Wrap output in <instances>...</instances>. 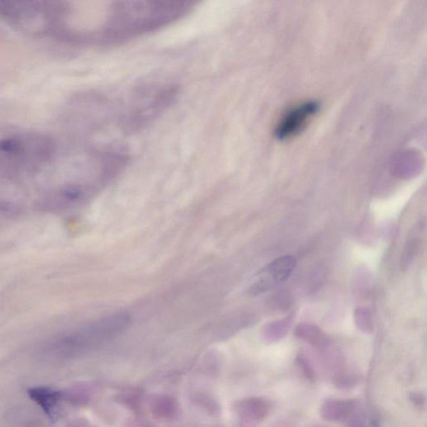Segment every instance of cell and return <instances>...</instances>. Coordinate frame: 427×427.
<instances>
[{
	"instance_id": "1",
	"label": "cell",
	"mask_w": 427,
	"mask_h": 427,
	"mask_svg": "<svg viewBox=\"0 0 427 427\" xmlns=\"http://www.w3.org/2000/svg\"><path fill=\"white\" fill-rule=\"evenodd\" d=\"M55 144L48 136L18 134L0 139V171L8 176L30 173L55 156Z\"/></svg>"
},
{
	"instance_id": "2",
	"label": "cell",
	"mask_w": 427,
	"mask_h": 427,
	"mask_svg": "<svg viewBox=\"0 0 427 427\" xmlns=\"http://www.w3.org/2000/svg\"><path fill=\"white\" fill-rule=\"evenodd\" d=\"M130 317L118 313L107 317L50 343L47 354L55 358L83 353L110 341L128 326Z\"/></svg>"
},
{
	"instance_id": "3",
	"label": "cell",
	"mask_w": 427,
	"mask_h": 427,
	"mask_svg": "<svg viewBox=\"0 0 427 427\" xmlns=\"http://www.w3.org/2000/svg\"><path fill=\"white\" fill-rule=\"evenodd\" d=\"M177 95V89L171 87L159 91L149 100L136 103L122 117V128L132 133L147 127L173 105Z\"/></svg>"
},
{
	"instance_id": "4",
	"label": "cell",
	"mask_w": 427,
	"mask_h": 427,
	"mask_svg": "<svg viewBox=\"0 0 427 427\" xmlns=\"http://www.w3.org/2000/svg\"><path fill=\"white\" fill-rule=\"evenodd\" d=\"M295 264L297 261L292 256H281L271 261L257 272L249 287V294L256 297L283 283L292 274Z\"/></svg>"
},
{
	"instance_id": "5",
	"label": "cell",
	"mask_w": 427,
	"mask_h": 427,
	"mask_svg": "<svg viewBox=\"0 0 427 427\" xmlns=\"http://www.w3.org/2000/svg\"><path fill=\"white\" fill-rule=\"evenodd\" d=\"M319 107L317 102L307 101L289 110L275 129V137L285 140L298 134L304 128L311 117L316 114Z\"/></svg>"
},
{
	"instance_id": "6",
	"label": "cell",
	"mask_w": 427,
	"mask_h": 427,
	"mask_svg": "<svg viewBox=\"0 0 427 427\" xmlns=\"http://www.w3.org/2000/svg\"><path fill=\"white\" fill-rule=\"evenodd\" d=\"M363 411L358 401L347 399H329L323 402L320 409L323 419L346 421L350 426H358Z\"/></svg>"
},
{
	"instance_id": "7",
	"label": "cell",
	"mask_w": 427,
	"mask_h": 427,
	"mask_svg": "<svg viewBox=\"0 0 427 427\" xmlns=\"http://www.w3.org/2000/svg\"><path fill=\"white\" fill-rule=\"evenodd\" d=\"M29 395L50 419L55 420L60 402L64 400V394L52 388L38 387L32 389Z\"/></svg>"
},
{
	"instance_id": "8",
	"label": "cell",
	"mask_w": 427,
	"mask_h": 427,
	"mask_svg": "<svg viewBox=\"0 0 427 427\" xmlns=\"http://www.w3.org/2000/svg\"><path fill=\"white\" fill-rule=\"evenodd\" d=\"M271 405L266 399L249 398L237 403V411L244 421L258 422L264 420L271 411Z\"/></svg>"
},
{
	"instance_id": "9",
	"label": "cell",
	"mask_w": 427,
	"mask_h": 427,
	"mask_svg": "<svg viewBox=\"0 0 427 427\" xmlns=\"http://www.w3.org/2000/svg\"><path fill=\"white\" fill-rule=\"evenodd\" d=\"M295 336L316 348H326L331 344L330 337L320 327L309 323H302L295 327Z\"/></svg>"
},
{
	"instance_id": "10",
	"label": "cell",
	"mask_w": 427,
	"mask_h": 427,
	"mask_svg": "<svg viewBox=\"0 0 427 427\" xmlns=\"http://www.w3.org/2000/svg\"><path fill=\"white\" fill-rule=\"evenodd\" d=\"M293 320L294 315H290L280 320L267 323L262 329L263 339L267 343H275L283 340L292 327Z\"/></svg>"
},
{
	"instance_id": "11",
	"label": "cell",
	"mask_w": 427,
	"mask_h": 427,
	"mask_svg": "<svg viewBox=\"0 0 427 427\" xmlns=\"http://www.w3.org/2000/svg\"><path fill=\"white\" fill-rule=\"evenodd\" d=\"M354 321L356 327L365 334H370L374 331V321L372 313L368 308L360 307L355 309Z\"/></svg>"
},
{
	"instance_id": "12",
	"label": "cell",
	"mask_w": 427,
	"mask_h": 427,
	"mask_svg": "<svg viewBox=\"0 0 427 427\" xmlns=\"http://www.w3.org/2000/svg\"><path fill=\"white\" fill-rule=\"evenodd\" d=\"M333 381L338 388L349 389L353 388L359 382V379L353 374L340 373L333 378Z\"/></svg>"
},
{
	"instance_id": "13",
	"label": "cell",
	"mask_w": 427,
	"mask_h": 427,
	"mask_svg": "<svg viewBox=\"0 0 427 427\" xmlns=\"http://www.w3.org/2000/svg\"><path fill=\"white\" fill-rule=\"evenodd\" d=\"M295 360H297V367L304 377L309 382H315L316 373L314 372L311 364L308 363L307 360L304 358V356L299 355Z\"/></svg>"
},
{
	"instance_id": "14",
	"label": "cell",
	"mask_w": 427,
	"mask_h": 427,
	"mask_svg": "<svg viewBox=\"0 0 427 427\" xmlns=\"http://www.w3.org/2000/svg\"><path fill=\"white\" fill-rule=\"evenodd\" d=\"M409 400L413 405L417 407H424L426 404V397L421 392H411L409 395Z\"/></svg>"
}]
</instances>
